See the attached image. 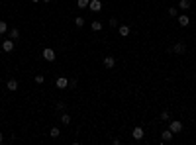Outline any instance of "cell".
<instances>
[{"instance_id": "9", "label": "cell", "mask_w": 196, "mask_h": 145, "mask_svg": "<svg viewBox=\"0 0 196 145\" xmlns=\"http://www.w3.org/2000/svg\"><path fill=\"white\" fill-rule=\"evenodd\" d=\"M177 22H178V26H181V28H186L190 24V18L186 14H182V16H178V18H177Z\"/></svg>"}, {"instance_id": "7", "label": "cell", "mask_w": 196, "mask_h": 145, "mask_svg": "<svg viewBox=\"0 0 196 145\" xmlns=\"http://www.w3.org/2000/svg\"><path fill=\"white\" fill-rule=\"evenodd\" d=\"M173 131H171V130H163V131H161V141H163V143H169L171 141V139H173Z\"/></svg>"}, {"instance_id": "23", "label": "cell", "mask_w": 196, "mask_h": 145, "mask_svg": "<svg viewBox=\"0 0 196 145\" xmlns=\"http://www.w3.org/2000/svg\"><path fill=\"white\" fill-rule=\"evenodd\" d=\"M43 81H45L43 74H35V82H37V84H43Z\"/></svg>"}, {"instance_id": "19", "label": "cell", "mask_w": 196, "mask_h": 145, "mask_svg": "<svg viewBox=\"0 0 196 145\" xmlns=\"http://www.w3.org/2000/svg\"><path fill=\"white\" fill-rule=\"evenodd\" d=\"M49 133H51V137H53V139H55V137H59L61 130H59V127H51V131H49Z\"/></svg>"}, {"instance_id": "29", "label": "cell", "mask_w": 196, "mask_h": 145, "mask_svg": "<svg viewBox=\"0 0 196 145\" xmlns=\"http://www.w3.org/2000/svg\"><path fill=\"white\" fill-rule=\"evenodd\" d=\"M43 2H51V0H43Z\"/></svg>"}, {"instance_id": "27", "label": "cell", "mask_w": 196, "mask_h": 145, "mask_svg": "<svg viewBox=\"0 0 196 145\" xmlns=\"http://www.w3.org/2000/svg\"><path fill=\"white\" fill-rule=\"evenodd\" d=\"M0 143H4V133L0 131Z\"/></svg>"}, {"instance_id": "12", "label": "cell", "mask_w": 196, "mask_h": 145, "mask_svg": "<svg viewBox=\"0 0 196 145\" xmlns=\"http://www.w3.org/2000/svg\"><path fill=\"white\" fill-rule=\"evenodd\" d=\"M118 31L122 37H128L130 35V26H118Z\"/></svg>"}, {"instance_id": "11", "label": "cell", "mask_w": 196, "mask_h": 145, "mask_svg": "<svg viewBox=\"0 0 196 145\" xmlns=\"http://www.w3.org/2000/svg\"><path fill=\"white\" fill-rule=\"evenodd\" d=\"M18 86H20V82L16 81V78H10V81L6 82V88L8 90H18Z\"/></svg>"}, {"instance_id": "22", "label": "cell", "mask_w": 196, "mask_h": 145, "mask_svg": "<svg viewBox=\"0 0 196 145\" xmlns=\"http://www.w3.org/2000/svg\"><path fill=\"white\" fill-rule=\"evenodd\" d=\"M161 120H165V122H167V120H171V114L167 110H163V112H161Z\"/></svg>"}, {"instance_id": "1", "label": "cell", "mask_w": 196, "mask_h": 145, "mask_svg": "<svg viewBox=\"0 0 196 145\" xmlns=\"http://www.w3.org/2000/svg\"><path fill=\"white\" fill-rule=\"evenodd\" d=\"M41 57H43V59L45 61H49V63H53V61H55V51H53V49L51 47H45L43 49V51H41Z\"/></svg>"}, {"instance_id": "20", "label": "cell", "mask_w": 196, "mask_h": 145, "mask_svg": "<svg viewBox=\"0 0 196 145\" xmlns=\"http://www.w3.org/2000/svg\"><path fill=\"white\" fill-rule=\"evenodd\" d=\"M8 31V24L6 22H0V35H4Z\"/></svg>"}, {"instance_id": "24", "label": "cell", "mask_w": 196, "mask_h": 145, "mask_svg": "<svg viewBox=\"0 0 196 145\" xmlns=\"http://www.w3.org/2000/svg\"><path fill=\"white\" fill-rule=\"evenodd\" d=\"M69 88H77V78H71L69 81Z\"/></svg>"}, {"instance_id": "2", "label": "cell", "mask_w": 196, "mask_h": 145, "mask_svg": "<svg viewBox=\"0 0 196 145\" xmlns=\"http://www.w3.org/2000/svg\"><path fill=\"white\" fill-rule=\"evenodd\" d=\"M131 135H133V139H143V135H145V130L141 126H137V127H133V131H131Z\"/></svg>"}, {"instance_id": "26", "label": "cell", "mask_w": 196, "mask_h": 145, "mask_svg": "<svg viewBox=\"0 0 196 145\" xmlns=\"http://www.w3.org/2000/svg\"><path fill=\"white\" fill-rule=\"evenodd\" d=\"M57 110H59V112H61V110H65V102H63V100L57 102Z\"/></svg>"}, {"instance_id": "15", "label": "cell", "mask_w": 196, "mask_h": 145, "mask_svg": "<svg viewBox=\"0 0 196 145\" xmlns=\"http://www.w3.org/2000/svg\"><path fill=\"white\" fill-rule=\"evenodd\" d=\"M90 0H77V8H81V10H85V8H88Z\"/></svg>"}, {"instance_id": "4", "label": "cell", "mask_w": 196, "mask_h": 145, "mask_svg": "<svg viewBox=\"0 0 196 145\" xmlns=\"http://www.w3.org/2000/svg\"><path fill=\"white\" fill-rule=\"evenodd\" d=\"M2 51H6V53L14 51V39H4L2 41Z\"/></svg>"}, {"instance_id": "8", "label": "cell", "mask_w": 196, "mask_h": 145, "mask_svg": "<svg viewBox=\"0 0 196 145\" xmlns=\"http://www.w3.org/2000/svg\"><path fill=\"white\" fill-rule=\"evenodd\" d=\"M104 67H106V69H114V67H116V59H114L112 55L104 57Z\"/></svg>"}, {"instance_id": "18", "label": "cell", "mask_w": 196, "mask_h": 145, "mask_svg": "<svg viewBox=\"0 0 196 145\" xmlns=\"http://www.w3.org/2000/svg\"><path fill=\"white\" fill-rule=\"evenodd\" d=\"M75 26L82 28V26H85V18H82V16H77V18H75Z\"/></svg>"}, {"instance_id": "6", "label": "cell", "mask_w": 196, "mask_h": 145, "mask_svg": "<svg viewBox=\"0 0 196 145\" xmlns=\"http://www.w3.org/2000/svg\"><path fill=\"white\" fill-rule=\"evenodd\" d=\"M173 53H177V55H184L186 53V45L184 43H174L173 45Z\"/></svg>"}, {"instance_id": "10", "label": "cell", "mask_w": 196, "mask_h": 145, "mask_svg": "<svg viewBox=\"0 0 196 145\" xmlns=\"http://www.w3.org/2000/svg\"><path fill=\"white\" fill-rule=\"evenodd\" d=\"M88 8H90L92 12H100V10H102V2H100V0H90Z\"/></svg>"}, {"instance_id": "3", "label": "cell", "mask_w": 196, "mask_h": 145, "mask_svg": "<svg viewBox=\"0 0 196 145\" xmlns=\"http://www.w3.org/2000/svg\"><path fill=\"white\" fill-rule=\"evenodd\" d=\"M169 130L173 131V133H181V131H182V124L178 122V120H173L171 126H169Z\"/></svg>"}, {"instance_id": "17", "label": "cell", "mask_w": 196, "mask_h": 145, "mask_svg": "<svg viewBox=\"0 0 196 145\" xmlns=\"http://www.w3.org/2000/svg\"><path fill=\"white\" fill-rule=\"evenodd\" d=\"M61 124H65V126H67V124H71V116L67 114V112L61 114Z\"/></svg>"}, {"instance_id": "5", "label": "cell", "mask_w": 196, "mask_h": 145, "mask_svg": "<svg viewBox=\"0 0 196 145\" xmlns=\"http://www.w3.org/2000/svg\"><path fill=\"white\" fill-rule=\"evenodd\" d=\"M55 86H57L59 90H65V88H69V81H67L65 77H59V78L55 81Z\"/></svg>"}, {"instance_id": "14", "label": "cell", "mask_w": 196, "mask_h": 145, "mask_svg": "<svg viewBox=\"0 0 196 145\" xmlns=\"http://www.w3.org/2000/svg\"><path fill=\"white\" fill-rule=\"evenodd\" d=\"M177 8H181V10H190V0H181V2H178V6Z\"/></svg>"}, {"instance_id": "13", "label": "cell", "mask_w": 196, "mask_h": 145, "mask_svg": "<svg viewBox=\"0 0 196 145\" xmlns=\"http://www.w3.org/2000/svg\"><path fill=\"white\" fill-rule=\"evenodd\" d=\"M8 37H10V39H14V41H18V39H20V30H18V28L10 30V34H8Z\"/></svg>"}, {"instance_id": "28", "label": "cell", "mask_w": 196, "mask_h": 145, "mask_svg": "<svg viewBox=\"0 0 196 145\" xmlns=\"http://www.w3.org/2000/svg\"><path fill=\"white\" fill-rule=\"evenodd\" d=\"M32 2H33V4H37V2H39V0H32Z\"/></svg>"}, {"instance_id": "25", "label": "cell", "mask_w": 196, "mask_h": 145, "mask_svg": "<svg viewBox=\"0 0 196 145\" xmlns=\"http://www.w3.org/2000/svg\"><path fill=\"white\" fill-rule=\"evenodd\" d=\"M169 16H173V18L177 16V8H174V6H171V8H169Z\"/></svg>"}, {"instance_id": "21", "label": "cell", "mask_w": 196, "mask_h": 145, "mask_svg": "<svg viewBox=\"0 0 196 145\" xmlns=\"http://www.w3.org/2000/svg\"><path fill=\"white\" fill-rule=\"evenodd\" d=\"M108 26H110L112 30H114V28H118V20H116V18H110V20H108Z\"/></svg>"}, {"instance_id": "16", "label": "cell", "mask_w": 196, "mask_h": 145, "mask_svg": "<svg viewBox=\"0 0 196 145\" xmlns=\"http://www.w3.org/2000/svg\"><path fill=\"white\" fill-rule=\"evenodd\" d=\"M90 28H92V31H100V30H102V22H98V20H96V22H92V24H90Z\"/></svg>"}]
</instances>
